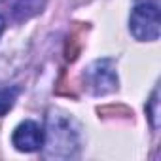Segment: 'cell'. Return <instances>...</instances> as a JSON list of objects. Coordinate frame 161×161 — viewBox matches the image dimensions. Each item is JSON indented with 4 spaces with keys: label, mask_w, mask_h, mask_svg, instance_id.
Masks as SVG:
<instances>
[{
    "label": "cell",
    "mask_w": 161,
    "mask_h": 161,
    "mask_svg": "<svg viewBox=\"0 0 161 161\" xmlns=\"http://www.w3.org/2000/svg\"><path fill=\"white\" fill-rule=\"evenodd\" d=\"M80 144H82V133H80L78 121L72 114L51 108L46 116V129H44V155L68 159L78 155Z\"/></svg>",
    "instance_id": "obj_1"
},
{
    "label": "cell",
    "mask_w": 161,
    "mask_h": 161,
    "mask_svg": "<svg viewBox=\"0 0 161 161\" xmlns=\"http://www.w3.org/2000/svg\"><path fill=\"white\" fill-rule=\"evenodd\" d=\"M161 29V10L157 4H135L129 17V31L138 42H155Z\"/></svg>",
    "instance_id": "obj_2"
},
{
    "label": "cell",
    "mask_w": 161,
    "mask_h": 161,
    "mask_svg": "<svg viewBox=\"0 0 161 161\" xmlns=\"http://www.w3.org/2000/svg\"><path fill=\"white\" fill-rule=\"evenodd\" d=\"M84 86L91 95H108L118 91V72L112 59H97L84 70Z\"/></svg>",
    "instance_id": "obj_3"
},
{
    "label": "cell",
    "mask_w": 161,
    "mask_h": 161,
    "mask_svg": "<svg viewBox=\"0 0 161 161\" xmlns=\"http://www.w3.org/2000/svg\"><path fill=\"white\" fill-rule=\"evenodd\" d=\"M12 144L17 152H23V153H32V152L42 150L44 127H40V123H36L32 119L21 121L12 133Z\"/></svg>",
    "instance_id": "obj_4"
},
{
    "label": "cell",
    "mask_w": 161,
    "mask_h": 161,
    "mask_svg": "<svg viewBox=\"0 0 161 161\" xmlns=\"http://www.w3.org/2000/svg\"><path fill=\"white\" fill-rule=\"evenodd\" d=\"M47 0H17L12 8V19L15 23H25L44 12Z\"/></svg>",
    "instance_id": "obj_5"
},
{
    "label": "cell",
    "mask_w": 161,
    "mask_h": 161,
    "mask_svg": "<svg viewBox=\"0 0 161 161\" xmlns=\"http://www.w3.org/2000/svg\"><path fill=\"white\" fill-rule=\"evenodd\" d=\"M17 97H19V87H14V86H12V87L0 89V118L6 116V114L14 108Z\"/></svg>",
    "instance_id": "obj_6"
},
{
    "label": "cell",
    "mask_w": 161,
    "mask_h": 161,
    "mask_svg": "<svg viewBox=\"0 0 161 161\" xmlns=\"http://www.w3.org/2000/svg\"><path fill=\"white\" fill-rule=\"evenodd\" d=\"M146 114H148L152 129H157L159 127V87L152 91V97L146 104Z\"/></svg>",
    "instance_id": "obj_7"
},
{
    "label": "cell",
    "mask_w": 161,
    "mask_h": 161,
    "mask_svg": "<svg viewBox=\"0 0 161 161\" xmlns=\"http://www.w3.org/2000/svg\"><path fill=\"white\" fill-rule=\"evenodd\" d=\"M140 2H144V4H157L159 6V0H135V4H140Z\"/></svg>",
    "instance_id": "obj_8"
},
{
    "label": "cell",
    "mask_w": 161,
    "mask_h": 161,
    "mask_svg": "<svg viewBox=\"0 0 161 161\" xmlns=\"http://www.w3.org/2000/svg\"><path fill=\"white\" fill-rule=\"evenodd\" d=\"M4 29H6V19L0 15V36H2V32H4Z\"/></svg>",
    "instance_id": "obj_9"
},
{
    "label": "cell",
    "mask_w": 161,
    "mask_h": 161,
    "mask_svg": "<svg viewBox=\"0 0 161 161\" xmlns=\"http://www.w3.org/2000/svg\"><path fill=\"white\" fill-rule=\"evenodd\" d=\"M2 2H4V0H0V4H2Z\"/></svg>",
    "instance_id": "obj_10"
}]
</instances>
